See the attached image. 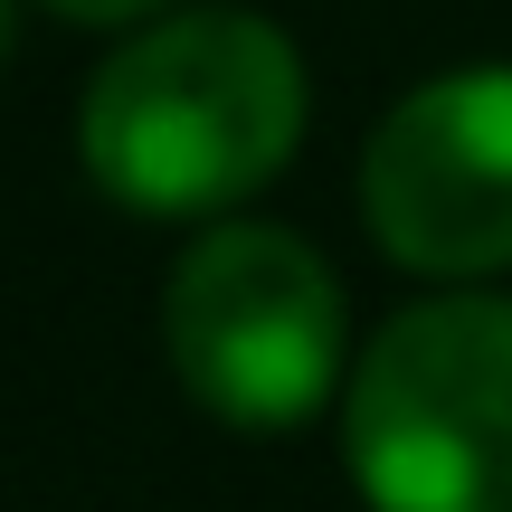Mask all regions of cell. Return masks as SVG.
Masks as SVG:
<instances>
[{
  "instance_id": "obj_1",
  "label": "cell",
  "mask_w": 512,
  "mask_h": 512,
  "mask_svg": "<svg viewBox=\"0 0 512 512\" xmlns=\"http://www.w3.org/2000/svg\"><path fill=\"white\" fill-rule=\"evenodd\" d=\"M304 143V48L266 10H162L76 105V162L133 219H228Z\"/></svg>"
},
{
  "instance_id": "obj_2",
  "label": "cell",
  "mask_w": 512,
  "mask_h": 512,
  "mask_svg": "<svg viewBox=\"0 0 512 512\" xmlns=\"http://www.w3.org/2000/svg\"><path fill=\"white\" fill-rule=\"evenodd\" d=\"M342 465L370 512H512V294L446 285L370 332Z\"/></svg>"
},
{
  "instance_id": "obj_3",
  "label": "cell",
  "mask_w": 512,
  "mask_h": 512,
  "mask_svg": "<svg viewBox=\"0 0 512 512\" xmlns=\"http://www.w3.org/2000/svg\"><path fill=\"white\" fill-rule=\"evenodd\" d=\"M162 351L219 427L285 437L351 380L342 275L275 219H209L162 285Z\"/></svg>"
},
{
  "instance_id": "obj_4",
  "label": "cell",
  "mask_w": 512,
  "mask_h": 512,
  "mask_svg": "<svg viewBox=\"0 0 512 512\" xmlns=\"http://www.w3.org/2000/svg\"><path fill=\"white\" fill-rule=\"evenodd\" d=\"M361 219L380 256L437 285L512 266V67H456L361 143Z\"/></svg>"
},
{
  "instance_id": "obj_5",
  "label": "cell",
  "mask_w": 512,
  "mask_h": 512,
  "mask_svg": "<svg viewBox=\"0 0 512 512\" xmlns=\"http://www.w3.org/2000/svg\"><path fill=\"white\" fill-rule=\"evenodd\" d=\"M57 19H76V29H133V19H162L171 0H48Z\"/></svg>"
},
{
  "instance_id": "obj_6",
  "label": "cell",
  "mask_w": 512,
  "mask_h": 512,
  "mask_svg": "<svg viewBox=\"0 0 512 512\" xmlns=\"http://www.w3.org/2000/svg\"><path fill=\"white\" fill-rule=\"evenodd\" d=\"M0 48H10V0H0Z\"/></svg>"
}]
</instances>
